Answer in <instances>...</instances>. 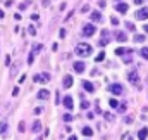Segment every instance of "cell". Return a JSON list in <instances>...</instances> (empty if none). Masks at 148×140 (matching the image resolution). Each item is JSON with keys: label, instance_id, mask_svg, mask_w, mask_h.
Returning a JSON list of instances; mask_svg holds the SVG:
<instances>
[{"label": "cell", "instance_id": "1", "mask_svg": "<svg viewBox=\"0 0 148 140\" xmlns=\"http://www.w3.org/2000/svg\"><path fill=\"white\" fill-rule=\"evenodd\" d=\"M91 45H88V43H79L77 47H76V55H79V57H88L90 54H91Z\"/></svg>", "mask_w": 148, "mask_h": 140}, {"label": "cell", "instance_id": "2", "mask_svg": "<svg viewBox=\"0 0 148 140\" xmlns=\"http://www.w3.org/2000/svg\"><path fill=\"white\" fill-rule=\"evenodd\" d=\"M41 49H43L41 43H36V45L33 47V50L29 52V57H28V64H33V62H35V57H36L38 52H41Z\"/></svg>", "mask_w": 148, "mask_h": 140}, {"label": "cell", "instance_id": "3", "mask_svg": "<svg viewBox=\"0 0 148 140\" xmlns=\"http://www.w3.org/2000/svg\"><path fill=\"white\" fill-rule=\"evenodd\" d=\"M127 81L131 85H138L140 83V73L138 71H129L127 73Z\"/></svg>", "mask_w": 148, "mask_h": 140}, {"label": "cell", "instance_id": "4", "mask_svg": "<svg viewBox=\"0 0 148 140\" xmlns=\"http://www.w3.org/2000/svg\"><path fill=\"white\" fill-rule=\"evenodd\" d=\"M33 81H36V83H47V81H50V74H47V73L36 74V76H33Z\"/></svg>", "mask_w": 148, "mask_h": 140}, {"label": "cell", "instance_id": "5", "mask_svg": "<svg viewBox=\"0 0 148 140\" xmlns=\"http://www.w3.org/2000/svg\"><path fill=\"white\" fill-rule=\"evenodd\" d=\"M134 17H136V19H140V21H145V19H148V7L140 9V10L134 14Z\"/></svg>", "mask_w": 148, "mask_h": 140}, {"label": "cell", "instance_id": "6", "mask_svg": "<svg viewBox=\"0 0 148 140\" xmlns=\"http://www.w3.org/2000/svg\"><path fill=\"white\" fill-rule=\"evenodd\" d=\"M95 31H97V30H95L93 24H84V26H83V35L84 36H93Z\"/></svg>", "mask_w": 148, "mask_h": 140}, {"label": "cell", "instance_id": "7", "mask_svg": "<svg viewBox=\"0 0 148 140\" xmlns=\"http://www.w3.org/2000/svg\"><path fill=\"white\" fill-rule=\"evenodd\" d=\"M109 40H110L109 31H107V30H103V31H102V36H100V47H105V45L109 43Z\"/></svg>", "mask_w": 148, "mask_h": 140}, {"label": "cell", "instance_id": "8", "mask_svg": "<svg viewBox=\"0 0 148 140\" xmlns=\"http://www.w3.org/2000/svg\"><path fill=\"white\" fill-rule=\"evenodd\" d=\"M127 9H129V3H124V2L115 3V10H117V12H121V14H126V12H127Z\"/></svg>", "mask_w": 148, "mask_h": 140}, {"label": "cell", "instance_id": "9", "mask_svg": "<svg viewBox=\"0 0 148 140\" xmlns=\"http://www.w3.org/2000/svg\"><path fill=\"white\" fill-rule=\"evenodd\" d=\"M109 90H110L114 95H121V94H122V87H121L119 83H114V85H110V87H109Z\"/></svg>", "mask_w": 148, "mask_h": 140}, {"label": "cell", "instance_id": "10", "mask_svg": "<svg viewBox=\"0 0 148 140\" xmlns=\"http://www.w3.org/2000/svg\"><path fill=\"white\" fill-rule=\"evenodd\" d=\"M62 85H64V88H71L73 87V76L71 74H66L64 80H62Z\"/></svg>", "mask_w": 148, "mask_h": 140}, {"label": "cell", "instance_id": "11", "mask_svg": "<svg viewBox=\"0 0 148 140\" xmlns=\"http://www.w3.org/2000/svg\"><path fill=\"white\" fill-rule=\"evenodd\" d=\"M91 21H93V23H102V21H103V16H102L98 10H95V12H91Z\"/></svg>", "mask_w": 148, "mask_h": 140}, {"label": "cell", "instance_id": "12", "mask_svg": "<svg viewBox=\"0 0 148 140\" xmlns=\"http://www.w3.org/2000/svg\"><path fill=\"white\" fill-rule=\"evenodd\" d=\"M84 68H86V66H84L83 61H76V62H74V71H76V73H83Z\"/></svg>", "mask_w": 148, "mask_h": 140}, {"label": "cell", "instance_id": "13", "mask_svg": "<svg viewBox=\"0 0 148 140\" xmlns=\"http://www.w3.org/2000/svg\"><path fill=\"white\" fill-rule=\"evenodd\" d=\"M64 105H66V109H73L74 107V102H73V97L71 95L64 97Z\"/></svg>", "mask_w": 148, "mask_h": 140}, {"label": "cell", "instance_id": "14", "mask_svg": "<svg viewBox=\"0 0 148 140\" xmlns=\"http://www.w3.org/2000/svg\"><path fill=\"white\" fill-rule=\"evenodd\" d=\"M124 54H133V50L131 49H124V47L115 49V55H124Z\"/></svg>", "mask_w": 148, "mask_h": 140}, {"label": "cell", "instance_id": "15", "mask_svg": "<svg viewBox=\"0 0 148 140\" xmlns=\"http://www.w3.org/2000/svg\"><path fill=\"white\" fill-rule=\"evenodd\" d=\"M138 139L140 140H147L148 139V128H141V130L138 132Z\"/></svg>", "mask_w": 148, "mask_h": 140}, {"label": "cell", "instance_id": "16", "mask_svg": "<svg viewBox=\"0 0 148 140\" xmlns=\"http://www.w3.org/2000/svg\"><path fill=\"white\" fill-rule=\"evenodd\" d=\"M83 87H84V90H86V92H90V94H93V92H95V87H93L90 81H83Z\"/></svg>", "mask_w": 148, "mask_h": 140}, {"label": "cell", "instance_id": "17", "mask_svg": "<svg viewBox=\"0 0 148 140\" xmlns=\"http://www.w3.org/2000/svg\"><path fill=\"white\" fill-rule=\"evenodd\" d=\"M48 95H50V92H48V90H45V88L38 92V99H41V100H43V99H48Z\"/></svg>", "mask_w": 148, "mask_h": 140}, {"label": "cell", "instance_id": "18", "mask_svg": "<svg viewBox=\"0 0 148 140\" xmlns=\"http://www.w3.org/2000/svg\"><path fill=\"white\" fill-rule=\"evenodd\" d=\"M115 38H117V42H126L127 40V35L124 31H119V33H115Z\"/></svg>", "mask_w": 148, "mask_h": 140}, {"label": "cell", "instance_id": "19", "mask_svg": "<svg viewBox=\"0 0 148 140\" xmlns=\"http://www.w3.org/2000/svg\"><path fill=\"white\" fill-rule=\"evenodd\" d=\"M7 133V123L0 121V135H5Z\"/></svg>", "mask_w": 148, "mask_h": 140}, {"label": "cell", "instance_id": "20", "mask_svg": "<svg viewBox=\"0 0 148 140\" xmlns=\"http://www.w3.org/2000/svg\"><path fill=\"white\" fill-rule=\"evenodd\" d=\"M83 135H84V137H91V135H93V130L86 126V128H83Z\"/></svg>", "mask_w": 148, "mask_h": 140}, {"label": "cell", "instance_id": "21", "mask_svg": "<svg viewBox=\"0 0 148 140\" xmlns=\"http://www.w3.org/2000/svg\"><path fill=\"white\" fill-rule=\"evenodd\" d=\"M40 130H41V123H40V121H35V123H33V132L38 133Z\"/></svg>", "mask_w": 148, "mask_h": 140}, {"label": "cell", "instance_id": "22", "mask_svg": "<svg viewBox=\"0 0 148 140\" xmlns=\"http://www.w3.org/2000/svg\"><path fill=\"white\" fill-rule=\"evenodd\" d=\"M140 55H141L143 59H148V47H143V49L140 50Z\"/></svg>", "mask_w": 148, "mask_h": 140}, {"label": "cell", "instance_id": "23", "mask_svg": "<svg viewBox=\"0 0 148 140\" xmlns=\"http://www.w3.org/2000/svg\"><path fill=\"white\" fill-rule=\"evenodd\" d=\"M62 118H64V121H66V123H69V121H73V114H69V112H66V114H64V116H62Z\"/></svg>", "mask_w": 148, "mask_h": 140}, {"label": "cell", "instance_id": "24", "mask_svg": "<svg viewBox=\"0 0 148 140\" xmlns=\"http://www.w3.org/2000/svg\"><path fill=\"white\" fill-rule=\"evenodd\" d=\"M109 104H110V107H115V109H117V107H121V105H119V100H115V99H110V100H109Z\"/></svg>", "mask_w": 148, "mask_h": 140}, {"label": "cell", "instance_id": "25", "mask_svg": "<svg viewBox=\"0 0 148 140\" xmlns=\"http://www.w3.org/2000/svg\"><path fill=\"white\" fill-rule=\"evenodd\" d=\"M134 42H136V43H141V42H145V35H136V36H134Z\"/></svg>", "mask_w": 148, "mask_h": 140}, {"label": "cell", "instance_id": "26", "mask_svg": "<svg viewBox=\"0 0 148 140\" xmlns=\"http://www.w3.org/2000/svg\"><path fill=\"white\" fill-rule=\"evenodd\" d=\"M103 59H105V52H100V54L97 55V59H95V61H97V62H102Z\"/></svg>", "mask_w": 148, "mask_h": 140}, {"label": "cell", "instance_id": "27", "mask_svg": "<svg viewBox=\"0 0 148 140\" xmlns=\"http://www.w3.org/2000/svg\"><path fill=\"white\" fill-rule=\"evenodd\" d=\"M90 107V102L88 100H81V109H88Z\"/></svg>", "mask_w": 148, "mask_h": 140}, {"label": "cell", "instance_id": "28", "mask_svg": "<svg viewBox=\"0 0 148 140\" xmlns=\"http://www.w3.org/2000/svg\"><path fill=\"white\" fill-rule=\"evenodd\" d=\"M126 28H127L129 31H134V24H133V23H129V21L126 23Z\"/></svg>", "mask_w": 148, "mask_h": 140}, {"label": "cell", "instance_id": "29", "mask_svg": "<svg viewBox=\"0 0 148 140\" xmlns=\"http://www.w3.org/2000/svg\"><path fill=\"white\" fill-rule=\"evenodd\" d=\"M103 116H105V119H109V121H112V119H114V116H112L110 112H103Z\"/></svg>", "mask_w": 148, "mask_h": 140}, {"label": "cell", "instance_id": "30", "mask_svg": "<svg viewBox=\"0 0 148 140\" xmlns=\"http://www.w3.org/2000/svg\"><path fill=\"white\" fill-rule=\"evenodd\" d=\"M17 130H19V132H24V121H21V123L17 125Z\"/></svg>", "mask_w": 148, "mask_h": 140}, {"label": "cell", "instance_id": "31", "mask_svg": "<svg viewBox=\"0 0 148 140\" xmlns=\"http://www.w3.org/2000/svg\"><path fill=\"white\" fill-rule=\"evenodd\" d=\"M28 31H29V35H36V30H35V28H33V26H29V28H28Z\"/></svg>", "mask_w": 148, "mask_h": 140}, {"label": "cell", "instance_id": "32", "mask_svg": "<svg viewBox=\"0 0 148 140\" xmlns=\"http://www.w3.org/2000/svg\"><path fill=\"white\" fill-rule=\"evenodd\" d=\"M28 3H29V2H23V3L19 5V9H21V10H23V9H26V7H28Z\"/></svg>", "mask_w": 148, "mask_h": 140}, {"label": "cell", "instance_id": "33", "mask_svg": "<svg viewBox=\"0 0 148 140\" xmlns=\"http://www.w3.org/2000/svg\"><path fill=\"white\" fill-rule=\"evenodd\" d=\"M31 19H33V21H38V19H40V16H38V14H31Z\"/></svg>", "mask_w": 148, "mask_h": 140}, {"label": "cell", "instance_id": "34", "mask_svg": "<svg viewBox=\"0 0 148 140\" xmlns=\"http://www.w3.org/2000/svg\"><path fill=\"white\" fill-rule=\"evenodd\" d=\"M59 36L64 38V36H66V30H60V31H59Z\"/></svg>", "mask_w": 148, "mask_h": 140}, {"label": "cell", "instance_id": "35", "mask_svg": "<svg viewBox=\"0 0 148 140\" xmlns=\"http://www.w3.org/2000/svg\"><path fill=\"white\" fill-rule=\"evenodd\" d=\"M112 24H115V26H117V24H119V19H117V17H112Z\"/></svg>", "mask_w": 148, "mask_h": 140}, {"label": "cell", "instance_id": "36", "mask_svg": "<svg viewBox=\"0 0 148 140\" xmlns=\"http://www.w3.org/2000/svg\"><path fill=\"white\" fill-rule=\"evenodd\" d=\"M86 10H90V5H84V7L81 9V12H86Z\"/></svg>", "mask_w": 148, "mask_h": 140}, {"label": "cell", "instance_id": "37", "mask_svg": "<svg viewBox=\"0 0 148 140\" xmlns=\"http://www.w3.org/2000/svg\"><path fill=\"white\" fill-rule=\"evenodd\" d=\"M17 94H19V87H16V88H14V92H12V95H17Z\"/></svg>", "mask_w": 148, "mask_h": 140}, {"label": "cell", "instance_id": "38", "mask_svg": "<svg viewBox=\"0 0 148 140\" xmlns=\"http://www.w3.org/2000/svg\"><path fill=\"white\" fill-rule=\"evenodd\" d=\"M119 111H121V112H124V111H126V104L121 105V107H119Z\"/></svg>", "mask_w": 148, "mask_h": 140}, {"label": "cell", "instance_id": "39", "mask_svg": "<svg viewBox=\"0 0 148 140\" xmlns=\"http://www.w3.org/2000/svg\"><path fill=\"white\" fill-rule=\"evenodd\" d=\"M43 5H45V7H48V5H50V0H43Z\"/></svg>", "mask_w": 148, "mask_h": 140}, {"label": "cell", "instance_id": "40", "mask_svg": "<svg viewBox=\"0 0 148 140\" xmlns=\"http://www.w3.org/2000/svg\"><path fill=\"white\" fill-rule=\"evenodd\" d=\"M134 3H136V5H141V3H143V0H134Z\"/></svg>", "mask_w": 148, "mask_h": 140}, {"label": "cell", "instance_id": "41", "mask_svg": "<svg viewBox=\"0 0 148 140\" xmlns=\"http://www.w3.org/2000/svg\"><path fill=\"white\" fill-rule=\"evenodd\" d=\"M143 31H147V33H148V24H145V26H143Z\"/></svg>", "mask_w": 148, "mask_h": 140}, {"label": "cell", "instance_id": "42", "mask_svg": "<svg viewBox=\"0 0 148 140\" xmlns=\"http://www.w3.org/2000/svg\"><path fill=\"white\" fill-rule=\"evenodd\" d=\"M0 19H3V10L0 9Z\"/></svg>", "mask_w": 148, "mask_h": 140}, {"label": "cell", "instance_id": "43", "mask_svg": "<svg viewBox=\"0 0 148 140\" xmlns=\"http://www.w3.org/2000/svg\"><path fill=\"white\" fill-rule=\"evenodd\" d=\"M69 140H77V139H76V135H71V137H69Z\"/></svg>", "mask_w": 148, "mask_h": 140}, {"label": "cell", "instance_id": "44", "mask_svg": "<svg viewBox=\"0 0 148 140\" xmlns=\"http://www.w3.org/2000/svg\"><path fill=\"white\" fill-rule=\"evenodd\" d=\"M36 140H41V139H36Z\"/></svg>", "mask_w": 148, "mask_h": 140}]
</instances>
